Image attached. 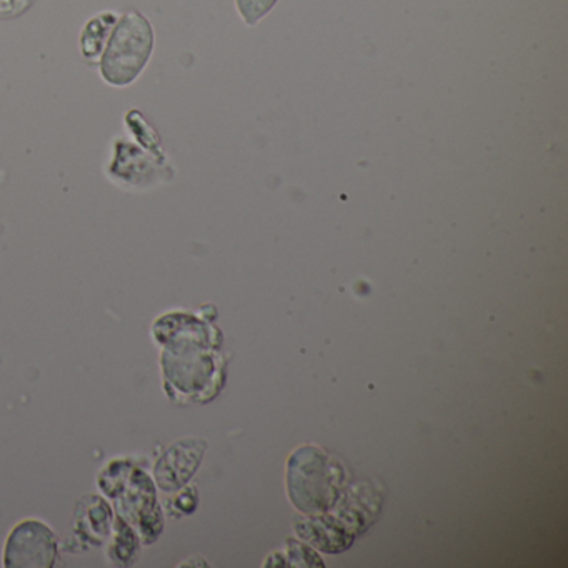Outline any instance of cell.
I'll list each match as a JSON object with an SVG mask.
<instances>
[{
    "label": "cell",
    "instance_id": "cell-5",
    "mask_svg": "<svg viewBox=\"0 0 568 568\" xmlns=\"http://www.w3.org/2000/svg\"><path fill=\"white\" fill-rule=\"evenodd\" d=\"M31 6V0H0L2 18H18Z\"/></svg>",
    "mask_w": 568,
    "mask_h": 568
},
{
    "label": "cell",
    "instance_id": "cell-2",
    "mask_svg": "<svg viewBox=\"0 0 568 568\" xmlns=\"http://www.w3.org/2000/svg\"><path fill=\"white\" fill-rule=\"evenodd\" d=\"M58 557L54 531L39 520H24L9 535L4 565L8 568H49Z\"/></svg>",
    "mask_w": 568,
    "mask_h": 568
},
{
    "label": "cell",
    "instance_id": "cell-1",
    "mask_svg": "<svg viewBox=\"0 0 568 568\" xmlns=\"http://www.w3.org/2000/svg\"><path fill=\"white\" fill-rule=\"evenodd\" d=\"M154 45L151 21L142 12H125L119 18L99 61L102 81L112 88L134 84L151 61Z\"/></svg>",
    "mask_w": 568,
    "mask_h": 568
},
{
    "label": "cell",
    "instance_id": "cell-3",
    "mask_svg": "<svg viewBox=\"0 0 568 568\" xmlns=\"http://www.w3.org/2000/svg\"><path fill=\"white\" fill-rule=\"evenodd\" d=\"M119 18L121 16L115 14V12L105 11L85 22L84 28H82L81 39H79L81 52L85 61H101L102 52H104L105 45H108L109 38H111L112 31H114Z\"/></svg>",
    "mask_w": 568,
    "mask_h": 568
},
{
    "label": "cell",
    "instance_id": "cell-4",
    "mask_svg": "<svg viewBox=\"0 0 568 568\" xmlns=\"http://www.w3.org/2000/svg\"><path fill=\"white\" fill-rule=\"evenodd\" d=\"M277 0H237L239 12L247 24L254 26L264 18Z\"/></svg>",
    "mask_w": 568,
    "mask_h": 568
}]
</instances>
